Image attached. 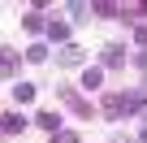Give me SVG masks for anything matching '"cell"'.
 <instances>
[{
    "label": "cell",
    "mask_w": 147,
    "mask_h": 143,
    "mask_svg": "<svg viewBox=\"0 0 147 143\" xmlns=\"http://www.w3.org/2000/svg\"><path fill=\"white\" fill-rule=\"evenodd\" d=\"M22 26H26V30H43V18H39V13H26Z\"/></svg>",
    "instance_id": "5b68a950"
},
{
    "label": "cell",
    "mask_w": 147,
    "mask_h": 143,
    "mask_svg": "<svg viewBox=\"0 0 147 143\" xmlns=\"http://www.w3.org/2000/svg\"><path fill=\"white\" fill-rule=\"evenodd\" d=\"M61 65H82V48L65 43V48H61Z\"/></svg>",
    "instance_id": "7a4b0ae2"
},
{
    "label": "cell",
    "mask_w": 147,
    "mask_h": 143,
    "mask_svg": "<svg viewBox=\"0 0 147 143\" xmlns=\"http://www.w3.org/2000/svg\"><path fill=\"white\" fill-rule=\"evenodd\" d=\"M104 65H121V48H117V43L104 48Z\"/></svg>",
    "instance_id": "277c9868"
},
{
    "label": "cell",
    "mask_w": 147,
    "mask_h": 143,
    "mask_svg": "<svg viewBox=\"0 0 147 143\" xmlns=\"http://www.w3.org/2000/svg\"><path fill=\"white\" fill-rule=\"evenodd\" d=\"M35 121H39V126H43V130H52V134H56V113H39V117H35Z\"/></svg>",
    "instance_id": "52a82bcc"
},
{
    "label": "cell",
    "mask_w": 147,
    "mask_h": 143,
    "mask_svg": "<svg viewBox=\"0 0 147 143\" xmlns=\"http://www.w3.org/2000/svg\"><path fill=\"white\" fill-rule=\"evenodd\" d=\"M113 143H134V139L130 134H113Z\"/></svg>",
    "instance_id": "8fae6325"
},
{
    "label": "cell",
    "mask_w": 147,
    "mask_h": 143,
    "mask_svg": "<svg viewBox=\"0 0 147 143\" xmlns=\"http://www.w3.org/2000/svg\"><path fill=\"white\" fill-rule=\"evenodd\" d=\"M69 13L78 18V22H87V13H91V5H69Z\"/></svg>",
    "instance_id": "9c48e42d"
},
{
    "label": "cell",
    "mask_w": 147,
    "mask_h": 143,
    "mask_svg": "<svg viewBox=\"0 0 147 143\" xmlns=\"http://www.w3.org/2000/svg\"><path fill=\"white\" fill-rule=\"evenodd\" d=\"M26 56H30V61H43V56H48V48H43V43H35V48H26Z\"/></svg>",
    "instance_id": "30bf717a"
},
{
    "label": "cell",
    "mask_w": 147,
    "mask_h": 143,
    "mask_svg": "<svg viewBox=\"0 0 147 143\" xmlns=\"http://www.w3.org/2000/svg\"><path fill=\"white\" fill-rule=\"evenodd\" d=\"M143 143H147V130H143Z\"/></svg>",
    "instance_id": "7c38bea8"
},
{
    "label": "cell",
    "mask_w": 147,
    "mask_h": 143,
    "mask_svg": "<svg viewBox=\"0 0 147 143\" xmlns=\"http://www.w3.org/2000/svg\"><path fill=\"white\" fill-rule=\"evenodd\" d=\"M13 96L26 104V100H35V87H30V83H22V87H13Z\"/></svg>",
    "instance_id": "8992f818"
},
{
    "label": "cell",
    "mask_w": 147,
    "mask_h": 143,
    "mask_svg": "<svg viewBox=\"0 0 147 143\" xmlns=\"http://www.w3.org/2000/svg\"><path fill=\"white\" fill-rule=\"evenodd\" d=\"M22 126H26V117H22V113H9L0 130H5V134H13V130H22Z\"/></svg>",
    "instance_id": "3957f363"
},
{
    "label": "cell",
    "mask_w": 147,
    "mask_h": 143,
    "mask_svg": "<svg viewBox=\"0 0 147 143\" xmlns=\"http://www.w3.org/2000/svg\"><path fill=\"white\" fill-rule=\"evenodd\" d=\"M52 143H78V134H74V130H56V134H52Z\"/></svg>",
    "instance_id": "ba28073f"
},
{
    "label": "cell",
    "mask_w": 147,
    "mask_h": 143,
    "mask_svg": "<svg viewBox=\"0 0 147 143\" xmlns=\"http://www.w3.org/2000/svg\"><path fill=\"white\" fill-rule=\"evenodd\" d=\"M13 69H18V52H13V48H0V78L13 74Z\"/></svg>",
    "instance_id": "6da1fadb"
}]
</instances>
